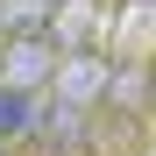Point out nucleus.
Returning a JSON list of instances; mask_svg holds the SVG:
<instances>
[{
	"mask_svg": "<svg viewBox=\"0 0 156 156\" xmlns=\"http://www.w3.org/2000/svg\"><path fill=\"white\" fill-rule=\"evenodd\" d=\"M107 92H114V57H99V50H78V57L57 64V85H50V99L71 114H92V107H107Z\"/></svg>",
	"mask_w": 156,
	"mask_h": 156,
	"instance_id": "1",
	"label": "nucleus"
},
{
	"mask_svg": "<svg viewBox=\"0 0 156 156\" xmlns=\"http://www.w3.org/2000/svg\"><path fill=\"white\" fill-rule=\"evenodd\" d=\"M57 43L50 36H29V43H7V57H0V92L14 99H43L50 85H57Z\"/></svg>",
	"mask_w": 156,
	"mask_h": 156,
	"instance_id": "2",
	"label": "nucleus"
},
{
	"mask_svg": "<svg viewBox=\"0 0 156 156\" xmlns=\"http://www.w3.org/2000/svg\"><path fill=\"white\" fill-rule=\"evenodd\" d=\"M29 135L43 142V156H85V114L57 107V99H36V128Z\"/></svg>",
	"mask_w": 156,
	"mask_h": 156,
	"instance_id": "3",
	"label": "nucleus"
},
{
	"mask_svg": "<svg viewBox=\"0 0 156 156\" xmlns=\"http://www.w3.org/2000/svg\"><path fill=\"white\" fill-rule=\"evenodd\" d=\"M107 107H121V114H149V107H156V71L135 64V57H114V92H107Z\"/></svg>",
	"mask_w": 156,
	"mask_h": 156,
	"instance_id": "4",
	"label": "nucleus"
},
{
	"mask_svg": "<svg viewBox=\"0 0 156 156\" xmlns=\"http://www.w3.org/2000/svg\"><path fill=\"white\" fill-rule=\"evenodd\" d=\"M57 0H0V36L7 43H29V36H50L57 29Z\"/></svg>",
	"mask_w": 156,
	"mask_h": 156,
	"instance_id": "5",
	"label": "nucleus"
},
{
	"mask_svg": "<svg viewBox=\"0 0 156 156\" xmlns=\"http://www.w3.org/2000/svg\"><path fill=\"white\" fill-rule=\"evenodd\" d=\"M92 0H71V7L57 14V29H50V43H64V57H78V50H92Z\"/></svg>",
	"mask_w": 156,
	"mask_h": 156,
	"instance_id": "6",
	"label": "nucleus"
},
{
	"mask_svg": "<svg viewBox=\"0 0 156 156\" xmlns=\"http://www.w3.org/2000/svg\"><path fill=\"white\" fill-rule=\"evenodd\" d=\"M36 128V99H14V92H0V149H7L14 135H29Z\"/></svg>",
	"mask_w": 156,
	"mask_h": 156,
	"instance_id": "7",
	"label": "nucleus"
},
{
	"mask_svg": "<svg viewBox=\"0 0 156 156\" xmlns=\"http://www.w3.org/2000/svg\"><path fill=\"white\" fill-rule=\"evenodd\" d=\"M0 156H7V149H0Z\"/></svg>",
	"mask_w": 156,
	"mask_h": 156,
	"instance_id": "8",
	"label": "nucleus"
}]
</instances>
